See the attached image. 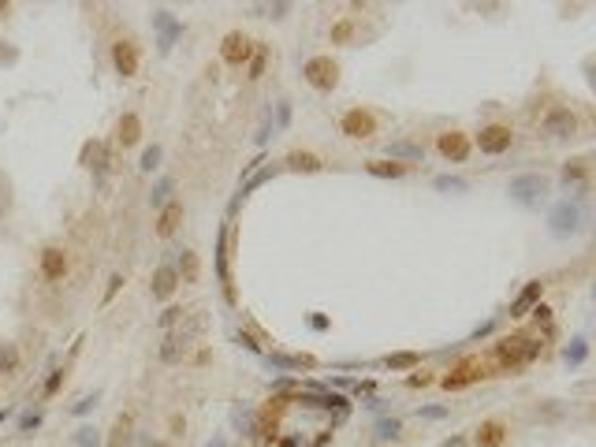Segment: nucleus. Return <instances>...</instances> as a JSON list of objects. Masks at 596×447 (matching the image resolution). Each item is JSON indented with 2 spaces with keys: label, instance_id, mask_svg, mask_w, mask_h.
Masks as SVG:
<instances>
[{
  "label": "nucleus",
  "instance_id": "nucleus-45",
  "mask_svg": "<svg viewBox=\"0 0 596 447\" xmlns=\"http://www.w3.org/2000/svg\"><path fill=\"white\" fill-rule=\"evenodd\" d=\"M235 343H238V347H246L250 354H261V347H257V343H254V335H246V332H238V335H235Z\"/></svg>",
  "mask_w": 596,
  "mask_h": 447
},
{
  "label": "nucleus",
  "instance_id": "nucleus-31",
  "mask_svg": "<svg viewBox=\"0 0 596 447\" xmlns=\"http://www.w3.org/2000/svg\"><path fill=\"white\" fill-rule=\"evenodd\" d=\"M585 176H589V168H585V160H567V165H563V183H581Z\"/></svg>",
  "mask_w": 596,
  "mask_h": 447
},
{
  "label": "nucleus",
  "instance_id": "nucleus-28",
  "mask_svg": "<svg viewBox=\"0 0 596 447\" xmlns=\"http://www.w3.org/2000/svg\"><path fill=\"white\" fill-rule=\"evenodd\" d=\"M276 172H280V165H268V168H261V172H254V176L243 183V190H238V198H246V194H250V190H257V187H261V183H268V179L276 176Z\"/></svg>",
  "mask_w": 596,
  "mask_h": 447
},
{
  "label": "nucleus",
  "instance_id": "nucleus-22",
  "mask_svg": "<svg viewBox=\"0 0 596 447\" xmlns=\"http://www.w3.org/2000/svg\"><path fill=\"white\" fill-rule=\"evenodd\" d=\"M183 354H187V340H179L176 332L165 340V347H160V362L165 365H176V362H183Z\"/></svg>",
  "mask_w": 596,
  "mask_h": 447
},
{
  "label": "nucleus",
  "instance_id": "nucleus-16",
  "mask_svg": "<svg viewBox=\"0 0 596 447\" xmlns=\"http://www.w3.org/2000/svg\"><path fill=\"white\" fill-rule=\"evenodd\" d=\"M540 294H544V283H540V280L526 283V287H522V294H518V298L511 302V317H522L526 310H533L537 302H540Z\"/></svg>",
  "mask_w": 596,
  "mask_h": 447
},
{
  "label": "nucleus",
  "instance_id": "nucleus-40",
  "mask_svg": "<svg viewBox=\"0 0 596 447\" xmlns=\"http://www.w3.org/2000/svg\"><path fill=\"white\" fill-rule=\"evenodd\" d=\"M41 425V410H30V414H23V421H19V432H34Z\"/></svg>",
  "mask_w": 596,
  "mask_h": 447
},
{
  "label": "nucleus",
  "instance_id": "nucleus-32",
  "mask_svg": "<svg viewBox=\"0 0 596 447\" xmlns=\"http://www.w3.org/2000/svg\"><path fill=\"white\" fill-rule=\"evenodd\" d=\"M563 358H567V365H581L585 358H589V343H585V340H574L567 351H563Z\"/></svg>",
  "mask_w": 596,
  "mask_h": 447
},
{
  "label": "nucleus",
  "instance_id": "nucleus-15",
  "mask_svg": "<svg viewBox=\"0 0 596 447\" xmlns=\"http://www.w3.org/2000/svg\"><path fill=\"white\" fill-rule=\"evenodd\" d=\"M149 287H153V298H171V291L179 287V272L171 268V265H160L157 272H153V283H149Z\"/></svg>",
  "mask_w": 596,
  "mask_h": 447
},
{
  "label": "nucleus",
  "instance_id": "nucleus-21",
  "mask_svg": "<svg viewBox=\"0 0 596 447\" xmlns=\"http://www.w3.org/2000/svg\"><path fill=\"white\" fill-rule=\"evenodd\" d=\"M265 362L273 369H310V365H317L310 354H265Z\"/></svg>",
  "mask_w": 596,
  "mask_h": 447
},
{
  "label": "nucleus",
  "instance_id": "nucleus-6",
  "mask_svg": "<svg viewBox=\"0 0 596 447\" xmlns=\"http://www.w3.org/2000/svg\"><path fill=\"white\" fill-rule=\"evenodd\" d=\"M511 142H514V135H511V127H503V123H492V127H484L481 135H477V146H481V153H489V157L507 153Z\"/></svg>",
  "mask_w": 596,
  "mask_h": 447
},
{
  "label": "nucleus",
  "instance_id": "nucleus-8",
  "mask_svg": "<svg viewBox=\"0 0 596 447\" xmlns=\"http://www.w3.org/2000/svg\"><path fill=\"white\" fill-rule=\"evenodd\" d=\"M339 130H343L346 138H369L373 130H376V119L369 112H362V108H351V112L339 119Z\"/></svg>",
  "mask_w": 596,
  "mask_h": 447
},
{
  "label": "nucleus",
  "instance_id": "nucleus-23",
  "mask_svg": "<svg viewBox=\"0 0 596 447\" xmlns=\"http://www.w3.org/2000/svg\"><path fill=\"white\" fill-rule=\"evenodd\" d=\"M365 172L381 176V179H399V176H406V165H399V160H369Z\"/></svg>",
  "mask_w": 596,
  "mask_h": 447
},
{
  "label": "nucleus",
  "instance_id": "nucleus-47",
  "mask_svg": "<svg viewBox=\"0 0 596 447\" xmlns=\"http://www.w3.org/2000/svg\"><path fill=\"white\" fill-rule=\"evenodd\" d=\"M533 317H537V324H551V310L544 306V302H537V306H533Z\"/></svg>",
  "mask_w": 596,
  "mask_h": 447
},
{
  "label": "nucleus",
  "instance_id": "nucleus-33",
  "mask_svg": "<svg viewBox=\"0 0 596 447\" xmlns=\"http://www.w3.org/2000/svg\"><path fill=\"white\" fill-rule=\"evenodd\" d=\"M201 332H205V313H194V317H190L187 324H183V328H179L176 335H179V340H187V343H190L194 335H201Z\"/></svg>",
  "mask_w": 596,
  "mask_h": 447
},
{
  "label": "nucleus",
  "instance_id": "nucleus-3",
  "mask_svg": "<svg viewBox=\"0 0 596 447\" xmlns=\"http://www.w3.org/2000/svg\"><path fill=\"white\" fill-rule=\"evenodd\" d=\"M302 75H306V82L313 86V90H321V93H328L332 86L339 82V68H335L332 56H310Z\"/></svg>",
  "mask_w": 596,
  "mask_h": 447
},
{
  "label": "nucleus",
  "instance_id": "nucleus-50",
  "mask_svg": "<svg viewBox=\"0 0 596 447\" xmlns=\"http://www.w3.org/2000/svg\"><path fill=\"white\" fill-rule=\"evenodd\" d=\"M443 414H448L443 407H425V410H421V418H443Z\"/></svg>",
  "mask_w": 596,
  "mask_h": 447
},
{
  "label": "nucleus",
  "instance_id": "nucleus-35",
  "mask_svg": "<svg viewBox=\"0 0 596 447\" xmlns=\"http://www.w3.org/2000/svg\"><path fill=\"white\" fill-rule=\"evenodd\" d=\"M418 362H421V358L406 351V354H392V358H388L384 365H388V369H410V365H418Z\"/></svg>",
  "mask_w": 596,
  "mask_h": 447
},
{
  "label": "nucleus",
  "instance_id": "nucleus-27",
  "mask_svg": "<svg viewBox=\"0 0 596 447\" xmlns=\"http://www.w3.org/2000/svg\"><path fill=\"white\" fill-rule=\"evenodd\" d=\"M395 157L421 160V146H414V142H392V146H388V160H395Z\"/></svg>",
  "mask_w": 596,
  "mask_h": 447
},
{
  "label": "nucleus",
  "instance_id": "nucleus-10",
  "mask_svg": "<svg viewBox=\"0 0 596 447\" xmlns=\"http://www.w3.org/2000/svg\"><path fill=\"white\" fill-rule=\"evenodd\" d=\"M250 52H254V45H250V38H246V34H227L224 45H220L224 63H235V68L250 60Z\"/></svg>",
  "mask_w": 596,
  "mask_h": 447
},
{
  "label": "nucleus",
  "instance_id": "nucleus-14",
  "mask_svg": "<svg viewBox=\"0 0 596 447\" xmlns=\"http://www.w3.org/2000/svg\"><path fill=\"white\" fill-rule=\"evenodd\" d=\"M440 153L448 160H466L470 157V142H466V135H459V130H448V135H440Z\"/></svg>",
  "mask_w": 596,
  "mask_h": 447
},
{
  "label": "nucleus",
  "instance_id": "nucleus-9",
  "mask_svg": "<svg viewBox=\"0 0 596 447\" xmlns=\"http://www.w3.org/2000/svg\"><path fill=\"white\" fill-rule=\"evenodd\" d=\"M112 63H116V71L123 75V79H135V75H138V49H135V41H116V45H112Z\"/></svg>",
  "mask_w": 596,
  "mask_h": 447
},
{
  "label": "nucleus",
  "instance_id": "nucleus-2",
  "mask_svg": "<svg viewBox=\"0 0 596 447\" xmlns=\"http://www.w3.org/2000/svg\"><path fill=\"white\" fill-rule=\"evenodd\" d=\"M581 224H585V216H581V205H578V202H570V198L556 202V209H551V216H548V227H551V235H559V238H570V235H578V232H581Z\"/></svg>",
  "mask_w": 596,
  "mask_h": 447
},
{
  "label": "nucleus",
  "instance_id": "nucleus-52",
  "mask_svg": "<svg viewBox=\"0 0 596 447\" xmlns=\"http://www.w3.org/2000/svg\"><path fill=\"white\" fill-rule=\"evenodd\" d=\"M209 447H227V444L220 440V436H216V440H209Z\"/></svg>",
  "mask_w": 596,
  "mask_h": 447
},
{
  "label": "nucleus",
  "instance_id": "nucleus-36",
  "mask_svg": "<svg viewBox=\"0 0 596 447\" xmlns=\"http://www.w3.org/2000/svg\"><path fill=\"white\" fill-rule=\"evenodd\" d=\"M432 187H436V190H466V179L462 176H436Z\"/></svg>",
  "mask_w": 596,
  "mask_h": 447
},
{
  "label": "nucleus",
  "instance_id": "nucleus-51",
  "mask_svg": "<svg viewBox=\"0 0 596 447\" xmlns=\"http://www.w3.org/2000/svg\"><path fill=\"white\" fill-rule=\"evenodd\" d=\"M440 447H466V436H451V440H443Z\"/></svg>",
  "mask_w": 596,
  "mask_h": 447
},
{
  "label": "nucleus",
  "instance_id": "nucleus-11",
  "mask_svg": "<svg viewBox=\"0 0 596 447\" xmlns=\"http://www.w3.org/2000/svg\"><path fill=\"white\" fill-rule=\"evenodd\" d=\"M216 276H220L224 298H227V302H235V287H231V272H227V227H220V235H216Z\"/></svg>",
  "mask_w": 596,
  "mask_h": 447
},
{
  "label": "nucleus",
  "instance_id": "nucleus-19",
  "mask_svg": "<svg viewBox=\"0 0 596 447\" xmlns=\"http://www.w3.org/2000/svg\"><path fill=\"white\" fill-rule=\"evenodd\" d=\"M179 216H183V202H176V198H171L168 205H165V209H160V220H157V235L160 238H168L171 232H176V227H179Z\"/></svg>",
  "mask_w": 596,
  "mask_h": 447
},
{
  "label": "nucleus",
  "instance_id": "nucleus-7",
  "mask_svg": "<svg viewBox=\"0 0 596 447\" xmlns=\"http://www.w3.org/2000/svg\"><path fill=\"white\" fill-rule=\"evenodd\" d=\"M153 30H157V49L160 52H171V45L179 41V34H183V23L171 12H153Z\"/></svg>",
  "mask_w": 596,
  "mask_h": 447
},
{
  "label": "nucleus",
  "instance_id": "nucleus-30",
  "mask_svg": "<svg viewBox=\"0 0 596 447\" xmlns=\"http://www.w3.org/2000/svg\"><path fill=\"white\" fill-rule=\"evenodd\" d=\"M179 276H183V283H194L198 280V257L190 254V250H183V257H179Z\"/></svg>",
  "mask_w": 596,
  "mask_h": 447
},
{
  "label": "nucleus",
  "instance_id": "nucleus-13",
  "mask_svg": "<svg viewBox=\"0 0 596 447\" xmlns=\"http://www.w3.org/2000/svg\"><path fill=\"white\" fill-rule=\"evenodd\" d=\"M41 276L52 280V283L68 276V254H63L60 246H49L45 254H41Z\"/></svg>",
  "mask_w": 596,
  "mask_h": 447
},
{
  "label": "nucleus",
  "instance_id": "nucleus-53",
  "mask_svg": "<svg viewBox=\"0 0 596 447\" xmlns=\"http://www.w3.org/2000/svg\"><path fill=\"white\" fill-rule=\"evenodd\" d=\"M149 447H168V444H149Z\"/></svg>",
  "mask_w": 596,
  "mask_h": 447
},
{
  "label": "nucleus",
  "instance_id": "nucleus-42",
  "mask_svg": "<svg viewBox=\"0 0 596 447\" xmlns=\"http://www.w3.org/2000/svg\"><path fill=\"white\" fill-rule=\"evenodd\" d=\"M287 119H291V108H287V101H280V105H276V123H273V130L287 127Z\"/></svg>",
  "mask_w": 596,
  "mask_h": 447
},
{
  "label": "nucleus",
  "instance_id": "nucleus-12",
  "mask_svg": "<svg viewBox=\"0 0 596 447\" xmlns=\"http://www.w3.org/2000/svg\"><path fill=\"white\" fill-rule=\"evenodd\" d=\"M298 402L302 407H310V410H339V414H346L351 410V402H346L343 395H324V391H298Z\"/></svg>",
  "mask_w": 596,
  "mask_h": 447
},
{
  "label": "nucleus",
  "instance_id": "nucleus-38",
  "mask_svg": "<svg viewBox=\"0 0 596 447\" xmlns=\"http://www.w3.org/2000/svg\"><path fill=\"white\" fill-rule=\"evenodd\" d=\"M157 165H160V146H149L146 153H142V165H138V168H142V172H153Z\"/></svg>",
  "mask_w": 596,
  "mask_h": 447
},
{
  "label": "nucleus",
  "instance_id": "nucleus-26",
  "mask_svg": "<svg viewBox=\"0 0 596 447\" xmlns=\"http://www.w3.org/2000/svg\"><path fill=\"white\" fill-rule=\"evenodd\" d=\"M19 369V347L15 343H0V377H12Z\"/></svg>",
  "mask_w": 596,
  "mask_h": 447
},
{
  "label": "nucleus",
  "instance_id": "nucleus-24",
  "mask_svg": "<svg viewBox=\"0 0 596 447\" xmlns=\"http://www.w3.org/2000/svg\"><path fill=\"white\" fill-rule=\"evenodd\" d=\"M138 135H142V123H138L135 112H127L123 119H119V127H116V138L123 142V146H131V142H138Z\"/></svg>",
  "mask_w": 596,
  "mask_h": 447
},
{
  "label": "nucleus",
  "instance_id": "nucleus-44",
  "mask_svg": "<svg viewBox=\"0 0 596 447\" xmlns=\"http://www.w3.org/2000/svg\"><path fill=\"white\" fill-rule=\"evenodd\" d=\"M261 75H265V49H257V56L250 63V79H261Z\"/></svg>",
  "mask_w": 596,
  "mask_h": 447
},
{
  "label": "nucleus",
  "instance_id": "nucleus-49",
  "mask_svg": "<svg viewBox=\"0 0 596 447\" xmlns=\"http://www.w3.org/2000/svg\"><path fill=\"white\" fill-rule=\"evenodd\" d=\"M93 407H97V395H86V399L79 402V407H75V414H90Z\"/></svg>",
  "mask_w": 596,
  "mask_h": 447
},
{
  "label": "nucleus",
  "instance_id": "nucleus-1",
  "mask_svg": "<svg viewBox=\"0 0 596 447\" xmlns=\"http://www.w3.org/2000/svg\"><path fill=\"white\" fill-rule=\"evenodd\" d=\"M540 347H544L540 340L518 332V335H507V340L496 343V358H500V365H507V369H522L540 354Z\"/></svg>",
  "mask_w": 596,
  "mask_h": 447
},
{
  "label": "nucleus",
  "instance_id": "nucleus-4",
  "mask_svg": "<svg viewBox=\"0 0 596 447\" xmlns=\"http://www.w3.org/2000/svg\"><path fill=\"white\" fill-rule=\"evenodd\" d=\"M507 194H511L518 205H537V202H544V194H548V179L537 176V172H529V176H514L511 187H507Z\"/></svg>",
  "mask_w": 596,
  "mask_h": 447
},
{
  "label": "nucleus",
  "instance_id": "nucleus-18",
  "mask_svg": "<svg viewBox=\"0 0 596 447\" xmlns=\"http://www.w3.org/2000/svg\"><path fill=\"white\" fill-rule=\"evenodd\" d=\"M507 440V425L503 421H481L477 429V447H503Z\"/></svg>",
  "mask_w": 596,
  "mask_h": 447
},
{
  "label": "nucleus",
  "instance_id": "nucleus-46",
  "mask_svg": "<svg viewBox=\"0 0 596 447\" xmlns=\"http://www.w3.org/2000/svg\"><path fill=\"white\" fill-rule=\"evenodd\" d=\"M119 287H123V276H119V272H112V280H108V291H105V302H112Z\"/></svg>",
  "mask_w": 596,
  "mask_h": 447
},
{
  "label": "nucleus",
  "instance_id": "nucleus-17",
  "mask_svg": "<svg viewBox=\"0 0 596 447\" xmlns=\"http://www.w3.org/2000/svg\"><path fill=\"white\" fill-rule=\"evenodd\" d=\"M108 146L105 142H90V146L82 149V165L90 168V172H97V176H101V172H108Z\"/></svg>",
  "mask_w": 596,
  "mask_h": 447
},
{
  "label": "nucleus",
  "instance_id": "nucleus-25",
  "mask_svg": "<svg viewBox=\"0 0 596 447\" xmlns=\"http://www.w3.org/2000/svg\"><path fill=\"white\" fill-rule=\"evenodd\" d=\"M284 165H287V168H295V172H321V157H313V153H302V149H295V153H287Z\"/></svg>",
  "mask_w": 596,
  "mask_h": 447
},
{
  "label": "nucleus",
  "instance_id": "nucleus-20",
  "mask_svg": "<svg viewBox=\"0 0 596 447\" xmlns=\"http://www.w3.org/2000/svg\"><path fill=\"white\" fill-rule=\"evenodd\" d=\"M477 377H481V365H477V362H462L459 369H454V373H448V377H443V388H466V384H470V380H477Z\"/></svg>",
  "mask_w": 596,
  "mask_h": 447
},
{
  "label": "nucleus",
  "instance_id": "nucleus-39",
  "mask_svg": "<svg viewBox=\"0 0 596 447\" xmlns=\"http://www.w3.org/2000/svg\"><path fill=\"white\" fill-rule=\"evenodd\" d=\"M183 317H187V313H183L179 306H168L165 313H160V321H157V324H160V328H171V324H176V321H183Z\"/></svg>",
  "mask_w": 596,
  "mask_h": 447
},
{
  "label": "nucleus",
  "instance_id": "nucleus-41",
  "mask_svg": "<svg viewBox=\"0 0 596 447\" xmlns=\"http://www.w3.org/2000/svg\"><path fill=\"white\" fill-rule=\"evenodd\" d=\"M399 429H403L399 418H384L381 425H376V436H399Z\"/></svg>",
  "mask_w": 596,
  "mask_h": 447
},
{
  "label": "nucleus",
  "instance_id": "nucleus-48",
  "mask_svg": "<svg viewBox=\"0 0 596 447\" xmlns=\"http://www.w3.org/2000/svg\"><path fill=\"white\" fill-rule=\"evenodd\" d=\"M346 38H351V23H339V26L332 30V41H335V45H339V41H346Z\"/></svg>",
  "mask_w": 596,
  "mask_h": 447
},
{
  "label": "nucleus",
  "instance_id": "nucleus-43",
  "mask_svg": "<svg viewBox=\"0 0 596 447\" xmlns=\"http://www.w3.org/2000/svg\"><path fill=\"white\" fill-rule=\"evenodd\" d=\"M75 444H79V447H97V432H93V429H79Z\"/></svg>",
  "mask_w": 596,
  "mask_h": 447
},
{
  "label": "nucleus",
  "instance_id": "nucleus-34",
  "mask_svg": "<svg viewBox=\"0 0 596 447\" xmlns=\"http://www.w3.org/2000/svg\"><path fill=\"white\" fill-rule=\"evenodd\" d=\"M231 421H235V429H238V432H246V436H254V432H257L254 414H246V410H235V414H231Z\"/></svg>",
  "mask_w": 596,
  "mask_h": 447
},
{
  "label": "nucleus",
  "instance_id": "nucleus-5",
  "mask_svg": "<svg viewBox=\"0 0 596 447\" xmlns=\"http://www.w3.org/2000/svg\"><path fill=\"white\" fill-rule=\"evenodd\" d=\"M548 138H574L578 135V116L570 112V108H551L544 116V123H540Z\"/></svg>",
  "mask_w": 596,
  "mask_h": 447
},
{
  "label": "nucleus",
  "instance_id": "nucleus-29",
  "mask_svg": "<svg viewBox=\"0 0 596 447\" xmlns=\"http://www.w3.org/2000/svg\"><path fill=\"white\" fill-rule=\"evenodd\" d=\"M171 187H176V183L165 176V179H160L157 187H153V194H149V205H153V209H165V205L171 202Z\"/></svg>",
  "mask_w": 596,
  "mask_h": 447
},
{
  "label": "nucleus",
  "instance_id": "nucleus-37",
  "mask_svg": "<svg viewBox=\"0 0 596 447\" xmlns=\"http://www.w3.org/2000/svg\"><path fill=\"white\" fill-rule=\"evenodd\" d=\"M60 384H63V369H52V373H49V380H45V391H41V395H45V399H52V395L60 391Z\"/></svg>",
  "mask_w": 596,
  "mask_h": 447
}]
</instances>
